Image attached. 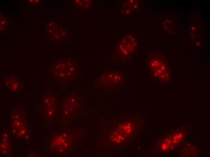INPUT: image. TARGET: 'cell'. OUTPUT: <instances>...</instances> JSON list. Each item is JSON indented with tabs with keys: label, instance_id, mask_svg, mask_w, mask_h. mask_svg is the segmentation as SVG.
I'll use <instances>...</instances> for the list:
<instances>
[{
	"label": "cell",
	"instance_id": "6da1fadb",
	"mask_svg": "<svg viewBox=\"0 0 210 157\" xmlns=\"http://www.w3.org/2000/svg\"><path fill=\"white\" fill-rule=\"evenodd\" d=\"M80 136L78 132L72 130L59 131L54 135L50 141V150L55 153H65L72 148Z\"/></svg>",
	"mask_w": 210,
	"mask_h": 157
},
{
	"label": "cell",
	"instance_id": "7a4b0ae2",
	"mask_svg": "<svg viewBox=\"0 0 210 157\" xmlns=\"http://www.w3.org/2000/svg\"><path fill=\"white\" fill-rule=\"evenodd\" d=\"M113 126L128 140L134 136L140 128V124L137 120L130 118L118 121Z\"/></svg>",
	"mask_w": 210,
	"mask_h": 157
},
{
	"label": "cell",
	"instance_id": "3957f363",
	"mask_svg": "<svg viewBox=\"0 0 210 157\" xmlns=\"http://www.w3.org/2000/svg\"><path fill=\"white\" fill-rule=\"evenodd\" d=\"M11 127L12 132L18 138H24L28 134L29 130L24 117L18 111L12 115Z\"/></svg>",
	"mask_w": 210,
	"mask_h": 157
},
{
	"label": "cell",
	"instance_id": "277c9868",
	"mask_svg": "<svg viewBox=\"0 0 210 157\" xmlns=\"http://www.w3.org/2000/svg\"><path fill=\"white\" fill-rule=\"evenodd\" d=\"M77 71V68L75 64L70 62L58 64L53 70L56 76L62 80L70 78L75 74Z\"/></svg>",
	"mask_w": 210,
	"mask_h": 157
},
{
	"label": "cell",
	"instance_id": "5b68a950",
	"mask_svg": "<svg viewBox=\"0 0 210 157\" xmlns=\"http://www.w3.org/2000/svg\"><path fill=\"white\" fill-rule=\"evenodd\" d=\"M101 85L106 87H114L121 85L123 78L121 74L113 72H108L102 75L99 80Z\"/></svg>",
	"mask_w": 210,
	"mask_h": 157
},
{
	"label": "cell",
	"instance_id": "8992f818",
	"mask_svg": "<svg viewBox=\"0 0 210 157\" xmlns=\"http://www.w3.org/2000/svg\"><path fill=\"white\" fill-rule=\"evenodd\" d=\"M80 106L78 98L75 95H70L65 101L62 115L65 119L73 117L78 111Z\"/></svg>",
	"mask_w": 210,
	"mask_h": 157
},
{
	"label": "cell",
	"instance_id": "52a82bcc",
	"mask_svg": "<svg viewBox=\"0 0 210 157\" xmlns=\"http://www.w3.org/2000/svg\"><path fill=\"white\" fill-rule=\"evenodd\" d=\"M105 139L107 143L113 146H121L128 140L112 126L107 133Z\"/></svg>",
	"mask_w": 210,
	"mask_h": 157
},
{
	"label": "cell",
	"instance_id": "ba28073f",
	"mask_svg": "<svg viewBox=\"0 0 210 157\" xmlns=\"http://www.w3.org/2000/svg\"><path fill=\"white\" fill-rule=\"evenodd\" d=\"M149 65L151 71L154 76L160 80L164 79L166 69L161 60L157 58L153 59L150 61Z\"/></svg>",
	"mask_w": 210,
	"mask_h": 157
},
{
	"label": "cell",
	"instance_id": "9c48e42d",
	"mask_svg": "<svg viewBox=\"0 0 210 157\" xmlns=\"http://www.w3.org/2000/svg\"><path fill=\"white\" fill-rule=\"evenodd\" d=\"M45 115L48 118L52 117L55 114L56 103L55 98L50 95H46L43 98Z\"/></svg>",
	"mask_w": 210,
	"mask_h": 157
},
{
	"label": "cell",
	"instance_id": "30bf717a",
	"mask_svg": "<svg viewBox=\"0 0 210 157\" xmlns=\"http://www.w3.org/2000/svg\"><path fill=\"white\" fill-rule=\"evenodd\" d=\"M136 41L133 36H128L121 43L119 48L120 52L123 56H126L131 54L136 47Z\"/></svg>",
	"mask_w": 210,
	"mask_h": 157
},
{
	"label": "cell",
	"instance_id": "8fae6325",
	"mask_svg": "<svg viewBox=\"0 0 210 157\" xmlns=\"http://www.w3.org/2000/svg\"><path fill=\"white\" fill-rule=\"evenodd\" d=\"M1 154L3 156L9 157L11 151V139L9 134L7 131L3 132L0 138Z\"/></svg>",
	"mask_w": 210,
	"mask_h": 157
},
{
	"label": "cell",
	"instance_id": "7c38bea8",
	"mask_svg": "<svg viewBox=\"0 0 210 157\" xmlns=\"http://www.w3.org/2000/svg\"><path fill=\"white\" fill-rule=\"evenodd\" d=\"M4 81L9 89L14 93L17 92L21 88L20 82L11 75L6 76L4 78Z\"/></svg>",
	"mask_w": 210,
	"mask_h": 157
}]
</instances>
